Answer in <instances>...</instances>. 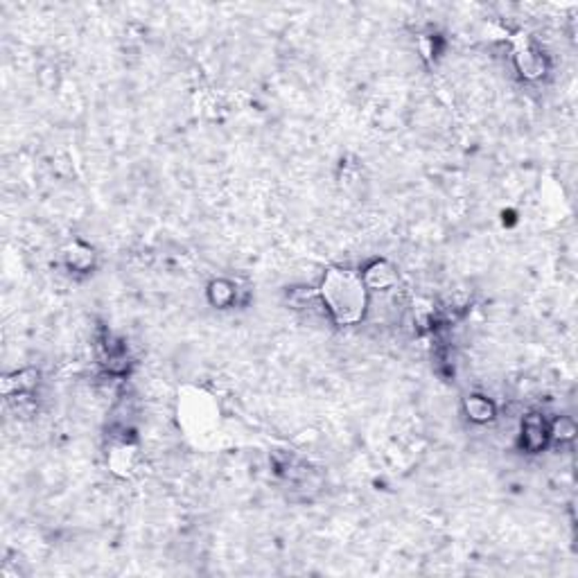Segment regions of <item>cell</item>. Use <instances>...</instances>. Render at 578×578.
Wrapping results in <instances>:
<instances>
[{
  "label": "cell",
  "instance_id": "4",
  "mask_svg": "<svg viewBox=\"0 0 578 578\" xmlns=\"http://www.w3.org/2000/svg\"><path fill=\"white\" fill-rule=\"evenodd\" d=\"M468 414L477 420H486L492 416V405L488 400H481V398H470L468 400Z\"/></svg>",
  "mask_w": 578,
  "mask_h": 578
},
{
  "label": "cell",
  "instance_id": "1",
  "mask_svg": "<svg viewBox=\"0 0 578 578\" xmlns=\"http://www.w3.org/2000/svg\"><path fill=\"white\" fill-rule=\"evenodd\" d=\"M321 296L332 319L341 325L357 323L366 310V285L362 276L350 271L330 269L323 278Z\"/></svg>",
  "mask_w": 578,
  "mask_h": 578
},
{
  "label": "cell",
  "instance_id": "3",
  "mask_svg": "<svg viewBox=\"0 0 578 578\" xmlns=\"http://www.w3.org/2000/svg\"><path fill=\"white\" fill-rule=\"evenodd\" d=\"M524 443L531 449H538L544 443V423L538 418H531L524 423Z\"/></svg>",
  "mask_w": 578,
  "mask_h": 578
},
{
  "label": "cell",
  "instance_id": "2",
  "mask_svg": "<svg viewBox=\"0 0 578 578\" xmlns=\"http://www.w3.org/2000/svg\"><path fill=\"white\" fill-rule=\"evenodd\" d=\"M364 285L371 289H386L395 282V271L393 267H388L386 262H375L369 269L364 271Z\"/></svg>",
  "mask_w": 578,
  "mask_h": 578
}]
</instances>
